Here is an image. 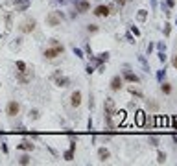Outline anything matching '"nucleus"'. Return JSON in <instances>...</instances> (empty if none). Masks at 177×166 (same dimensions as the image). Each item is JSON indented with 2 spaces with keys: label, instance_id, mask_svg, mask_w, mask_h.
<instances>
[{
  "label": "nucleus",
  "instance_id": "obj_44",
  "mask_svg": "<svg viewBox=\"0 0 177 166\" xmlns=\"http://www.w3.org/2000/svg\"><path fill=\"white\" fill-rule=\"evenodd\" d=\"M157 7H159V4H157V0H151V9H153V11H157Z\"/></svg>",
  "mask_w": 177,
  "mask_h": 166
},
{
  "label": "nucleus",
  "instance_id": "obj_13",
  "mask_svg": "<svg viewBox=\"0 0 177 166\" xmlns=\"http://www.w3.org/2000/svg\"><path fill=\"white\" fill-rule=\"evenodd\" d=\"M98 159H100V163H107L111 159V152L107 148H98Z\"/></svg>",
  "mask_w": 177,
  "mask_h": 166
},
{
  "label": "nucleus",
  "instance_id": "obj_40",
  "mask_svg": "<svg viewBox=\"0 0 177 166\" xmlns=\"http://www.w3.org/2000/svg\"><path fill=\"white\" fill-rule=\"evenodd\" d=\"M170 126H172L174 129H177V116H172V120H170Z\"/></svg>",
  "mask_w": 177,
  "mask_h": 166
},
{
  "label": "nucleus",
  "instance_id": "obj_5",
  "mask_svg": "<svg viewBox=\"0 0 177 166\" xmlns=\"http://www.w3.org/2000/svg\"><path fill=\"white\" fill-rule=\"evenodd\" d=\"M103 113H105V116H115V113H116V103H115V98H105V102H103Z\"/></svg>",
  "mask_w": 177,
  "mask_h": 166
},
{
  "label": "nucleus",
  "instance_id": "obj_26",
  "mask_svg": "<svg viewBox=\"0 0 177 166\" xmlns=\"http://www.w3.org/2000/svg\"><path fill=\"white\" fill-rule=\"evenodd\" d=\"M139 63L142 65L144 72H150V65H148V61H146V55H139Z\"/></svg>",
  "mask_w": 177,
  "mask_h": 166
},
{
  "label": "nucleus",
  "instance_id": "obj_17",
  "mask_svg": "<svg viewBox=\"0 0 177 166\" xmlns=\"http://www.w3.org/2000/svg\"><path fill=\"white\" fill-rule=\"evenodd\" d=\"M146 107L151 111V113H159V109H161V105L153 100V98H150V100H146Z\"/></svg>",
  "mask_w": 177,
  "mask_h": 166
},
{
  "label": "nucleus",
  "instance_id": "obj_8",
  "mask_svg": "<svg viewBox=\"0 0 177 166\" xmlns=\"http://www.w3.org/2000/svg\"><path fill=\"white\" fill-rule=\"evenodd\" d=\"M92 13H94L96 17H100V18H105V17H109V15H111V11H109V6H107V4H100V6H96Z\"/></svg>",
  "mask_w": 177,
  "mask_h": 166
},
{
  "label": "nucleus",
  "instance_id": "obj_48",
  "mask_svg": "<svg viewBox=\"0 0 177 166\" xmlns=\"http://www.w3.org/2000/svg\"><path fill=\"white\" fill-rule=\"evenodd\" d=\"M48 152H50V153H52V155H54V157H57V152H55V150H54V148H48Z\"/></svg>",
  "mask_w": 177,
  "mask_h": 166
},
{
  "label": "nucleus",
  "instance_id": "obj_41",
  "mask_svg": "<svg viewBox=\"0 0 177 166\" xmlns=\"http://www.w3.org/2000/svg\"><path fill=\"white\" fill-rule=\"evenodd\" d=\"M85 72H87V74H92V72H94V67H92V65H87V67H85Z\"/></svg>",
  "mask_w": 177,
  "mask_h": 166
},
{
  "label": "nucleus",
  "instance_id": "obj_6",
  "mask_svg": "<svg viewBox=\"0 0 177 166\" xmlns=\"http://www.w3.org/2000/svg\"><path fill=\"white\" fill-rule=\"evenodd\" d=\"M6 113H7V116H17L18 113H20V103L18 102H15V100H11V102H7V105H6Z\"/></svg>",
  "mask_w": 177,
  "mask_h": 166
},
{
  "label": "nucleus",
  "instance_id": "obj_14",
  "mask_svg": "<svg viewBox=\"0 0 177 166\" xmlns=\"http://www.w3.org/2000/svg\"><path fill=\"white\" fill-rule=\"evenodd\" d=\"M30 7V0H15V9L17 13H22Z\"/></svg>",
  "mask_w": 177,
  "mask_h": 166
},
{
  "label": "nucleus",
  "instance_id": "obj_4",
  "mask_svg": "<svg viewBox=\"0 0 177 166\" xmlns=\"http://www.w3.org/2000/svg\"><path fill=\"white\" fill-rule=\"evenodd\" d=\"M35 26H37V20L35 18H26V20H22L18 24V31L20 33H31L35 30Z\"/></svg>",
  "mask_w": 177,
  "mask_h": 166
},
{
  "label": "nucleus",
  "instance_id": "obj_42",
  "mask_svg": "<svg viewBox=\"0 0 177 166\" xmlns=\"http://www.w3.org/2000/svg\"><path fill=\"white\" fill-rule=\"evenodd\" d=\"M164 4H166V6H168L170 9H174V6H175V0H166Z\"/></svg>",
  "mask_w": 177,
  "mask_h": 166
},
{
  "label": "nucleus",
  "instance_id": "obj_54",
  "mask_svg": "<svg viewBox=\"0 0 177 166\" xmlns=\"http://www.w3.org/2000/svg\"><path fill=\"white\" fill-rule=\"evenodd\" d=\"M0 39H2V35H0Z\"/></svg>",
  "mask_w": 177,
  "mask_h": 166
},
{
  "label": "nucleus",
  "instance_id": "obj_31",
  "mask_svg": "<svg viewBox=\"0 0 177 166\" xmlns=\"http://www.w3.org/2000/svg\"><path fill=\"white\" fill-rule=\"evenodd\" d=\"M163 33H164V37H170V33H172V24H170V22H166V24H164Z\"/></svg>",
  "mask_w": 177,
  "mask_h": 166
},
{
  "label": "nucleus",
  "instance_id": "obj_47",
  "mask_svg": "<svg viewBox=\"0 0 177 166\" xmlns=\"http://www.w3.org/2000/svg\"><path fill=\"white\" fill-rule=\"evenodd\" d=\"M87 129H89V131L92 129V118H89V122H87Z\"/></svg>",
  "mask_w": 177,
  "mask_h": 166
},
{
  "label": "nucleus",
  "instance_id": "obj_45",
  "mask_svg": "<svg viewBox=\"0 0 177 166\" xmlns=\"http://www.w3.org/2000/svg\"><path fill=\"white\" fill-rule=\"evenodd\" d=\"M172 65H174V68L177 70V54L174 55V57H172Z\"/></svg>",
  "mask_w": 177,
  "mask_h": 166
},
{
  "label": "nucleus",
  "instance_id": "obj_53",
  "mask_svg": "<svg viewBox=\"0 0 177 166\" xmlns=\"http://www.w3.org/2000/svg\"><path fill=\"white\" fill-rule=\"evenodd\" d=\"M175 28H177V18H175Z\"/></svg>",
  "mask_w": 177,
  "mask_h": 166
},
{
  "label": "nucleus",
  "instance_id": "obj_34",
  "mask_svg": "<svg viewBox=\"0 0 177 166\" xmlns=\"http://www.w3.org/2000/svg\"><path fill=\"white\" fill-rule=\"evenodd\" d=\"M161 9H163V11H164V15H166V17H170V15H172V9H170V7H168V6H166V4H164V2H163V4H161Z\"/></svg>",
  "mask_w": 177,
  "mask_h": 166
},
{
  "label": "nucleus",
  "instance_id": "obj_3",
  "mask_svg": "<svg viewBox=\"0 0 177 166\" xmlns=\"http://www.w3.org/2000/svg\"><path fill=\"white\" fill-rule=\"evenodd\" d=\"M31 79H33V68L26 67L24 70L17 72V81H18V83H22V85H28V83H31Z\"/></svg>",
  "mask_w": 177,
  "mask_h": 166
},
{
  "label": "nucleus",
  "instance_id": "obj_21",
  "mask_svg": "<svg viewBox=\"0 0 177 166\" xmlns=\"http://www.w3.org/2000/svg\"><path fill=\"white\" fill-rule=\"evenodd\" d=\"M146 18H148V9H139L137 11V20L139 22H146Z\"/></svg>",
  "mask_w": 177,
  "mask_h": 166
},
{
  "label": "nucleus",
  "instance_id": "obj_50",
  "mask_svg": "<svg viewBox=\"0 0 177 166\" xmlns=\"http://www.w3.org/2000/svg\"><path fill=\"white\" fill-rule=\"evenodd\" d=\"M52 2H55V4H61V6H63V4H65L66 0H52Z\"/></svg>",
  "mask_w": 177,
  "mask_h": 166
},
{
  "label": "nucleus",
  "instance_id": "obj_18",
  "mask_svg": "<svg viewBox=\"0 0 177 166\" xmlns=\"http://www.w3.org/2000/svg\"><path fill=\"white\" fill-rule=\"evenodd\" d=\"M161 92L163 94H172L174 92V87H172V83H168V81H161Z\"/></svg>",
  "mask_w": 177,
  "mask_h": 166
},
{
  "label": "nucleus",
  "instance_id": "obj_16",
  "mask_svg": "<svg viewBox=\"0 0 177 166\" xmlns=\"http://www.w3.org/2000/svg\"><path fill=\"white\" fill-rule=\"evenodd\" d=\"M89 9H91L89 0H79V2L76 4V11H79V13H87Z\"/></svg>",
  "mask_w": 177,
  "mask_h": 166
},
{
  "label": "nucleus",
  "instance_id": "obj_35",
  "mask_svg": "<svg viewBox=\"0 0 177 166\" xmlns=\"http://www.w3.org/2000/svg\"><path fill=\"white\" fill-rule=\"evenodd\" d=\"M15 67H17V72H20V70H24L28 65H26L24 61H17V63H15Z\"/></svg>",
  "mask_w": 177,
  "mask_h": 166
},
{
  "label": "nucleus",
  "instance_id": "obj_9",
  "mask_svg": "<svg viewBox=\"0 0 177 166\" xmlns=\"http://www.w3.org/2000/svg\"><path fill=\"white\" fill-rule=\"evenodd\" d=\"M146 118H148L146 111H144V109H137V113H135V122H137L139 128H144V126H146Z\"/></svg>",
  "mask_w": 177,
  "mask_h": 166
},
{
  "label": "nucleus",
  "instance_id": "obj_10",
  "mask_svg": "<svg viewBox=\"0 0 177 166\" xmlns=\"http://www.w3.org/2000/svg\"><path fill=\"white\" fill-rule=\"evenodd\" d=\"M81 100H83L81 91H74V92L70 94V105H72V107H79V105H81Z\"/></svg>",
  "mask_w": 177,
  "mask_h": 166
},
{
  "label": "nucleus",
  "instance_id": "obj_28",
  "mask_svg": "<svg viewBox=\"0 0 177 166\" xmlns=\"http://www.w3.org/2000/svg\"><path fill=\"white\" fill-rule=\"evenodd\" d=\"M28 115H30V118H31V120H39V118H41V113H39L37 109H30V113H28Z\"/></svg>",
  "mask_w": 177,
  "mask_h": 166
},
{
  "label": "nucleus",
  "instance_id": "obj_38",
  "mask_svg": "<svg viewBox=\"0 0 177 166\" xmlns=\"http://www.w3.org/2000/svg\"><path fill=\"white\" fill-rule=\"evenodd\" d=\"M155 46H157V50H163V52H166V43H163V41H161V43H157Z\"/></svg>",
  "mask_w": 177,
  "mask_h": 166
},
{
  "label": "nucleus",
  "instance_id": "obj_51",
  "mask_svg": "<svg viewBox=\"0 0 177 166\" xmlns=\"http://www.w3.org/2000/svg\"><path fill=\"white\" fill-rule=\"evenodd\" d=\"M172 140H174V142L177 144V135H174V137H172Z\"/></svg>",
  "mask_w": 177,
  "mask_h": 166
},
{
  "label": "nucleus",
  "instance_id": "obj_52",
  "mask_svg": "<svg viewBox=\"0 0 177 166\" xmlns=\"http://www.w3.org/2000/svg\"><path fill=\"white\" fill-rule=\"evenodd\" d=\"M70 2H74V4H78V2H79V0H70Z\"/></svg>",
  "mask_w": 177,
  "mask_h": 166
},
{
  "label": "nucleus",
  "instance_id": "obj_20",
  "mask_svg": "<svg viewBox=\"0 0 177 166\" xmlns=\"http://www.w3.org/2000/svg\"><path fill=\"white\" fill-rule=\"evenodd\" d=\"M166 161H168V155L163 150H159L157 152V164H166Z\"/></svg>",
  "mask_w": 177,
  "mask_h": 166
},
{
  "label": "nucleus",
  "instance_id": "obj_37",
  "mask_svg": "<svg viewBox=\"0 0 177 166\" xmlns=\"http://www.w3.org/2000/svg\"><path fill=\"white\" fill-rule=\"evenodd\" d=\"M126 39H127V43L135 44V39H133V33H131V31H127V33H126Z\"/></svg>",
  "mask_w": 177,
  "mask_h": 166
},
{
  "label": "nucleus",
  "instance_id": "obj_36",
  "mask_svg": "<svg viewBox=\"0 0 177 166\" xmlns=\"http://www.w3.org/2000/svg\"><path fill=\"white\" fill-rule=\"evenodd\" d=\"M153 50H155V43H150V44L146 46V54H148V55H151V54H153Z\"/></svg>",
  "mask_w": 177,
  "mask_h": 166
},
{
  "label": "nucleus",
  "instance_id": "obj_22",
  "mask_svg": "<svg viewBox=\"0 0 177 166\" xmlns=\"http://www.w3.org/2000/svg\"><path fill=\"white\" fill-rule=\"evenodd\" d=\"M148 142H150V146H153V148H159V144H161V140H159L157 135H150V137H148Z\"/></svg>",
  "mask_w": 177,
  "mask_h": 166
},
{
  "label": "nucleus",
  "instance_id": "obj_46",
  "mask_svg": "<svg viewBox=\"0 0 177 166\" xmlns=\"http://www.w3.org/2000/svg\"><path fill=\"white\" fill-rule=\"evenodd\" d=\"M61 74H63V72H61V70H55V72H54V74H52V79H55V78H57V76H61Z\"/></svg>",
  "mask_w": 177,
  "mask_h": 166
},
{
  "label": "nucleus",
  "instance_id": "obj_2",
  "mask_svg": "<svg viewBox=\"0 0 177 166\" xmlns=\"http://www.w3.org/2000/svg\"><path fill=\"white\" fill-rule=\"evenodd\" d=\"M63 18H65V13H63V11H50V13L46 15V24L52 26V28H55V26L61 24Z\"/></svg>",
  "mask_w": 177,
  "mask_h": 166
},
{
  "label": "nucleus",
  "instance_id": "obj_27",
  "mask_svg": "<svg viewBox=\"0 0 177 166\" xmlns=\"http://www.w3.org/2000/svg\"><path fill=\"white\" fill-rule=\"evenodd\" d=\"M166 79V67H163L161 70H157V81L161 83V81H164Z\"/></svg>",
  "mask_w": 177,
  "mask_h": 166
},
{
  "label": "nucleus",
  "instance_id": "obj_15",
  "mask_svg": "<svg viewBox=\"0 0 177 166\" xmlns=\"http://www.w3.org/2000/svg\"><path fill=\"white\" fill-rule=\"evenodd\" d=\"M54 81H55V85H57V87H61V89H65V87H68V85H70V79H68L66 76H63V74H61V76H57Z\"/></svg>",
  "mask_w": 177,
  "mask_h": 166
},
{
  "label": "nucleus",
  "instance_id": "obj_25",
  "mask_svg": "<svg viewBox=\"0 0 177 166\" xmlns=\"http://www.w3.org/2000/svg\"><path fill=\"white\" fill-rule=\"evenodd\" d=\"M30 163H31V157H30L28 153H24V155H20V157H18V164L26 166V164H30Z\"/></svg>",
  "mask_w": 177,
  "mask_h": 166
},
{
  "label": "nucleus",
  "instance_id": "obj_32",
  "mask_svg": "<svg viewBox=\"0 0 177 166\" xmlns=\"http://www.w3.org/2000/svg\"><path fill=\"white\" fill-rule=\"evenodd\" d=\"M100 28H98V24H87V31L89 33H96Z\"/></svg>",
  "mask_w": 177,
  "mask_h": 166
},
{
  "label": "nucleus",
  "instance_id": "obj_24",
  "mask_svg": "<svg viewBox=\"0 0 177 166\" xmlns=\"http://www.w3.org/2000/svg\"><path fill=\"white\" fill-rule=\"evenodd\" d=\"M74 152H76V150L68 148V150L63 153V159H65V161H68V163H70V161H74Z\"/></svg>",
  "mask_w": 177,
  "mask_h": 166
},
{
  "label": "nucleus",
  "instance_id": "obj_49",
  "mask_svg": "<svg viewBox=\"0 0 177 166\" xmlns=\"http://www.w3.org/2000/svg\"><path fill=\"white\" fill-rule=\"evenodd\" d=\"M2 152H4V153H7V146H6V142H2Z\"/></svg>",
  "mask_w": 177,
  "mask_h": 166
},
{
  "label": "nucleus",
  "instance_id": "obj_11",
  "mask_svg": "<svg viewBox=\"0 0 177 166\" xmlns=\"http://www.w3.org/2000/svg\"><path fill=\"white\" fill-rule=\"evenodd\" d=\"M35 144L31 142V139H22L20 144H17V150H22V152H33Z\"/></svg>",
  "mask_w": 177,
  "mask_h": 166
},
{
  "label": "nucleus",
  "instance_id": "obj_7",
  "mask_svg": "<svg viewBox=\"0 0 177 166\" xmlns=\"http://www.w3.org/2000/svg\"><path fill=\"white\" fill-rule=\"evenodd\" d=\"M109 87H111V91H113V92H120V91H122V87H124V78H122V76H113V79H111Z\"/></svg>",
  "mask_w": 177,
  "mask_h": 166
},
{
  "label": "nucleus",
  "instance_id": "obj_23",
  "mask_svg": "<svg viewBox=\"0 0 177 166\" xmlns=\"http://www.w3.org/2000/svg\"><path fill=\"white\" fill-rule=\"evenodd\" d=\"M115 116H116V120H118V124H122V122L126 120V116H127V113H126V109H122V111H116V113H115Z\"/></svg>",
  "mask_w": 177,
  "mask_h": 166
},
{
  "label": "nucleus",
  "instance_id": "obj_29",
  "mask_svg": "<svg viewBox=\"0 0 177 166\" xmlns=\"http://www.w3.org/2000/svg\"><path fill=\"white\" fill-rule=\"evenodd\" d=\"M11 26H13V17H11V13H6V28L11 30Z\"/></svg>",
  "mask_w": 177,
  "mask_h": 166
},
{
  "label": "nucleus",
  "instance_id": "obj_33",
  "mask_svg": "<svg viewBox=\"0 0 177 166\" xmlns=\"http://www.w3.org/2000/svg\"><path fill=\"white\" fill-rule=\"evenodd\" d=\"M129 31H131V33H133L135 37H140V30H139V28H137L135 24H131V26H129Z\"/></svg>",
  "mask_w": 177,
  "mask_h": 166
},
{
  "label": "nucleus",
  "instance_id": "obj_19",
  "mask_svg": "<svg viewBox=\"0 0 177 166\" xmlns=\"http://www.w3.org/2000/svg\"><path fill=\"white\" fill-rule=\"evenodd\" d=\"M127 91H129V94H131V96H135V98H140V100L144 98V92H142L140 89H137V87H129Z\"/></svg>",
  "mask_w": 177,
  "mask_h": 166
},
{
  "label": "nucleus",
  "instance_id": "obj_30",
  "mask_svg": "<svg viewBox=\"0 0 177 166\" xmlns=\"http://www.w3.org/2000/svg\"><path fill=\"white\" fill-rule=\"evenodd\" d=\"M157 57H159V63H161V65H164V63H166V52L159 50V52H157Z\"/></svg>",
  "mask_w": 177,
  "mask_h": 166
},
{
  "label": "nucleus",
  "instance_id": "obj_1",
  "mask_svg": "<svg viewBox=\"0 0 177 166\" xmlns=\"http://www.w3.org/2000/svg\"><path fill=\"white\" fill-rule=\"evenodd\" d=\"M63 52H65V46L59 44L55 39H52V48H46L42 55H44V59H55V57H59Z\"/></svg>",
  "mask_w": 177,
  "mask_h": 166
},
{
  "label": "nucleus",
  "instance_id": "obj_12",
  "mask_svg": "<svg viewBox=\"0 0 177 166\" xmlns=\"http://www.w3.org/2000/svg\"><path fill=\"white\" fill-rule=\"evenodd\" d=\"M122 78H124L126 81H129V83H140V78H139L137 74H133L129 68H126V70H124V76H122Z\"/></svg>",
  "mask_w": 177,
  "mask_h": 166
},
{
  "label": "nucleus",
  "instance_id": "obj_43",
  "mask_svg": "<svg viewBox=\"0 0 177 166\" xmlns=\"http://www.w3.org/2000/svg\"><path fill=\"white\" fill-rule=\"evenodd\" d=\"M115 2H116V6H120V7H122V6H126L129 0H115Z\"/></svg>",
  "mask_w": 177,
  "mask_h": 166
},
{
  "label": "nucleus",
  "instance_id": "obj_39",
  "mask_svg": "<svg viewBox=\"0 0 177 166\" xmlns=\"http://www.w3.org/2000/svg\"><path fill=\"white\" fill-rule=\"evenodd\" d=\"M72 52H74V54H76L78 57H85V55H83V50H81V48H76V46H74V50H72Z\"/></svg>",
  "mask_w": 177,
  "mask_h": 166
}]
</instances>
